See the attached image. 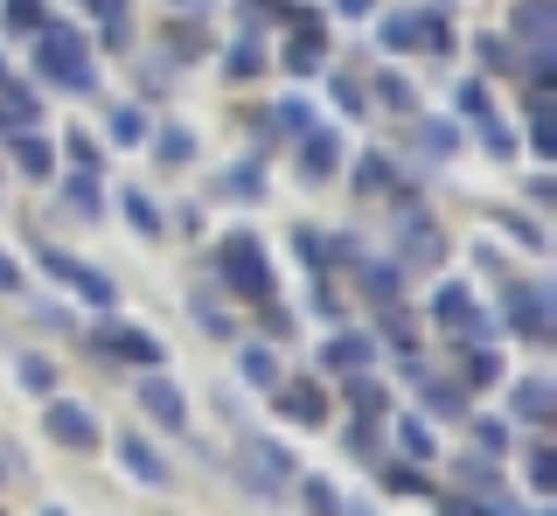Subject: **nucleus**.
Segmentation results:
<instances>
[{
  "mask_svg": "<svg viewBox=\"0 0 557 516\" xmlns=\"http://www.w3.org/2000/svg\"><path fill=\"white\" fill-rule=\"evenodd\" d=\"M335 168H342V140H335L327 126H307V133H300V175H307V182H327Z\"/></svg>",
  "mask_w": 557,
  "mask_h": 516,
  "instance_id": "6",
  "label": "nucleus"
},
{
  "mask_svg": "<svg viewBox=\"0 0 557 516\" xmlns=\"http://www.w3.org/2000/svg\"><path fill=\"white\" fill-rule=\"evenodd\" d=\"M42 36V77L63 84V91H91V63H84V36L77 28H35Z\"/></svg>",
  "mask_w": 557,
  "mask_h": 516,
  "instance_id": "1",
  "label": "nucleus"
},
{
  "mask_svg": "<svg viewBox=\"0 0 557 516\" xmlns=\"http://www.w3.org/2000/svg\"><path fill=\"white\" fill-rule=\"evenodd\" d=\"M98 349L104 356H126V364H161V342L147 329H126V321H104L98 329Z\"/></svg>",
  "mask_w": 557,
  "mask_h": 516,
  "instance_id": "5",
  "label": "nucleus"
},
{
  "mask_svg": "<svg viewBox=\"0 0 557 516\" xmlns=\"http://www.w3.org/2000/svg\"><path fill=\"white\" fill-rule=\"evenodd\" d=\"M397 286H405V280H397V266H370V294H391L397 300Z\"/></svg>",
  "mask_w": 557,
  "mask_h": 516,
  "instance_id": "37",
  "label": "nucleus"
},
{
  "mask_svg": "<svg viewBox=\"0 0 557 516\" xmlns=\"http://www.w3.org/2000/svg\"><path fill=\"white\" fill-rule=\"evenodd\" d=\"M49 516H63V509H49Z\"/></svg>",
  "mask_w": 557,
  "mask_h": 516,
  "instance_id": "46",
  "label": "nucleus"
},
{
  "mask_svg": "<svg viewBox=\"0 0 557 516\" xmlns=\"http://www.w3.org/2000/svg\"><path fill=\"white\" fill-rule=\"evenodd\" d=\"M8 28L35 36V28H42V0H8Z\"/></svg>",
  "mask_w": 557,
  "mask_h": 516,
  "instance_id": "25",
  "label": "nucleus"
},
{
  "mask_svg": "<svg viewBox=\"0 0 557 516\" xmlns=\"http://www.w3.org/2000/svg\"><path fill=\"white\" fill-rule=\"evenodd\" d=\"M182 8H202V0H182Z\"/></svg>",
  "mask_w": 557,
  "mask_h": 516,
  "instance_id": "45",
  "label": "nucleus"
},
{
  "mask_svg": "<svg viewBox=\"0 0 557 516\" xmlns=\"http://www.w3.org/2000/svg\"><path fill=\"white\" fill-rule=\"evenodd\" d=\"M516 411H522V419H550V384H544V377L516 384Z\"/></svg>",
  "mask_w": 557,
  "mask_h": 516,
  "instance_id": "20",
  "label": "nucleus"
},
{
  "mask_svg": "<svg viewBox=\"0 0 557 516\" xmlns=\"http://www.w3.org/2000/svg\"><path fill=\"white\" fill-rule=\"evenodd\" d=\"M119 460H126V475H139L147 489H168V460L153 454L147 440H119Z\"/></svg>",
  "mask_w": 557,
  "mask_h": 516,
  "instance_id": "12",
  "label": "nucleus"
},
{
  "mask_svg": "<svg viewBox=\"0 0 557 516\" xmlns=\"http://www.w3.org/2000/svg\"><path fill=\"white\" fill-rule=\"evenodd\" d=\"M22 384L28 391H57V370H49L42 356H22Z\"/></svg>",
  "mask_w": 557,
  "mask_h": 516,
  "instance_id": "29",
  "label": "nucleus"
},
{
  "mask_svg": "<svg viewBox=\"0 0 557 516\" xmlns=\"http://www.w3.org/2000/svg\"><path fill=\"white\" fill-rule=\"evenodd\" d=\"M460 106H467V119H481V126H487V91H481V84H467Z\"/></svg>",
  "mask_w": 557,
  "mask_h": 516,
  "instance_id": "39",
  "label": "nucleus"
},
{
  "mask_svg": "<svg viewBox=\"0 0 557 516\" xmlns=\"http://www.w3.org/2000/svg\"><path fill=\"white\" fill-rule=\"evenodd\" d=\"M63 196H70V202H77V210H84V217H98V188H91V182H70V188H63Z\"/></svg>",
  "mask_w": 557,
  "mask_h": 516,
  "instance_id": "38",
  "label": "nucleus"
},
{
  "mask_svg": "<svg viewBox=\"0 0 557 516\" xmlns=\"http://www.w3.org/2000/svg\"><path fill=\"white\" fill-rule=\"evenodd\" d=\"M418 42V14H391L383 22V49H411Z\"/></svg>",
  "mask_w": 557,
  "mask_h": 516,
  "instance_id": "24",
  "label": "nucleus"
},
{
  "mask_svg": "<svg viewBox=\"0 0 557 516\" xmlns=\"http://www.w3.org/2000/svg\"><path fill=\"white\" fill-rule=\"evenodd\" d=\"M272 126L286 133V140H300V133L313 126V106H307V98H278V106H272Z\"/></svg>",
  "mask_w": 557,
  "mask_h": 516,
  "instance_id": "17",
  "label": "nucleus"
},
{
  "mask_svg": "<svg viewBox=\"0 0 557 516\" xmlns=\"http://www.w3.org/2000/svg\"><path fill=\"white\" fill-rule=\"evenodd\" d=\"M216 272L237 286V294H251V300H265V294H272V266H265V251H258V237H223Z\"/></svg>",
  "mask_w": 557,
  "mask_h": 516,
  "instance_id": "2",
  "label": "nucleus"
},
{
  "mask_svg": "<svg viewBox=\"0 0 557 516\" xmlns=\"http://www.w3.org/2000/svg\"><path fill=\"white\" fill-rule=\"evenodd\" d=\"M139 405H147L153 419L168 426V433H182V426H188V405H182V391H174L168 377H153V384H139Z\"/></svg>",
  "mask_w": 557,
  "mask_h": 516,
  "instance_id": "10",
  "label": "nucleus"
},
{
  "mask_svg": "<svg viewBox=\"0 0 557 516\" xmlns=\"http://www.w3.org/2000/svg\"><path fill=\"white\" fill-rule=\"evenodd\" d=\"M126 217H133V223H139V231H147V237L161 231V210H153V202L139 196V188H126Z\"/></svg>",
  "mask_w": 557,
  "mask_h": 516,
  "instance_id": "27",
  "label": "nucleus"
},
{
  "mask_svg": "<svg viewBox=\"0 0 557 516\" xmlns=\"http://www.w3.org/2000/svg\"><path fill=\"white\" fill-rule=\"evenodd\" d=\"M425 411H446V419H460V391H453V384H425Z\"/></svg>",
  "mask_w": 557,
  "mask_h": 516,
  "instance_id": "28",
  "label": "nucleus"
},
{
  "mask_svg": "<svg viewBox=\"0 0 557 516\" xmlns=\"http://www.w3.org/2000/svg\"><path fill=\"white\" fill-rule=\"evenodd\" d=\"M278 398V411H286V419H300V426H321L327 419V398L313 384H286V391H272Z\"/></svg>",
  "mask_w": 557,
  "mask_h": 516,
  "instance_id": "14",
  "label": "nucleus"
},
{
  "mask_svg": "<svg viewBox=\"0 0 557 516\" xmlns=\"http://www.w3.org/2000/svg\"><path fill=\"white\" fill-rule=\"evenodd\" d=\"M383 168H391V161H383V153H370V161H362V188H383Z\"/></svg>",
  "mask_w": 557,
  "mask_h": 516,
  "instance_id": "41",
  "label": "nucleus"
},
{
  "mask_svg": "<svg viewBox=\"0 0 557 516\" xmlns=\"http://www.w3.org/2000/svg\"><path fill=\"white\" fill-rule=\"evenodd\" d=\"M237 364H244V377H251V384H265V391H278V356H272V349H244Z\"/></svg>",
  "mask_w": 557,
  "mask_h": 516,
  "instance_id": "22",
  "label": "nucleus"
},
{
  "mask_svg": "<svg viewBox=\"0 0 557 516\" xmlns=\"http://www.w3.org/2000/svg\"><path fill=\"white\" fill-rule=\"evenodd\" d=\"M8 286H22V272H14V258L0 251V294H8Z\"/></svg>",
  "mask_w": 557,
  "mask_h": 516,
  "instance_id": "42",
  "label": "nucleus"
},
{
  "mask_svg": "<svg viewBox=\"0 0 557 516\" xmlns=\"http://www.w3.org/2000/svg\"><path fill=\"white\" fill-rule=\"evenodd\" d=\"M397 446H405V460H432V454H440L432 433H425V419H397Z\"/></svg>",
  "mask_w": 557,
  "mask_h": 516,
  "instance_id": "19",
  "label": "nucleus"
},
{
  "mask_svg": "<svg viewBox=\"0 0 557 516\" xmlns=\"http://www.w3.org/2000/svg\"><path fill=\"white\" fill-rule=\"evenodd\" d=\"M467 377H474V384H495V377H502V364H495V356H467Z\"/></svg>",
  "mask_w": 557,
  "mask_h": 516,
  "instance_id": "36",
  "label": "nucleus"
},
{
  "mask_svg": "<svg viewBox=\"0 0 557 516\" xmlns=\"http://www.w3.org/2000/svg\"><path fill=\"white\" fill-rule=\"evenodd\" d=\"M237 468H244V481H251L258 495H278L293 481V460H286V446H272V440H251L237 454Z\"/></svg>",
  "mask_w": 557,
  "mask_h": 516,
  "instance_id": "3",
  "label": "nucleus"
},
{
  "mask_svg": "<svg viewBox=\"0 0 557 516\" xmlns=\"http://www.w3.org/2000/svg\"><path fill=\"white\" fill-rule=\"evenodd\" d=\"M432 315L446 321V329H460V335H487V321L474 315V300H467V286H440V300H432Z\"/></svg>",
  "mask_w": 557,
  "mask_h": 516,
  "instance_id": "9",
  "label": "nucleus"
},
{
  "mask_svg": "<svg viewBox=\"0 0 557 516\" xmlns=\"http://www.w3.org/2000/svg\"><path fill=\"white\" fill-rule=\"evenodd\" d=\"M370 356H376V342H370V335H342V342H327V349H321V364L356 377V370H370Z\"/></svg>",
  "mask_w": 557,
  "mask_h": 516,
  "instance_id": "15",
  "label": "nucleus"
},
{
  "mask_svg": "<svg viewBox=\"0 0 557 516\" xmlns=\"http://www.w3.org/2000/svg\"><path fill=\"white\" fill-rule=\"evenodd\" d=\"M348 398H356V411H370V419L383 411V391L370 384V377H356V384H348Z\"/></svg>",
  "mask_w": 557,
  "mask_h": 516,
  "instance_id": "32",
  "label": "nucleus"
},
{
  "mask_svg": "<svg viewBox=\"0 0 557 516\" xmlns=\"http://www.w3.org/2000/svg\"><path fill=\"white\" fill-rule=\"evenodd\" d=\"M258 63H265V57H258V42H237V49H231V77H251Z\"/></svg>",
  "mask_w": 557,
  "mask_h": 516,
  "instance_id": "33",
  "label": "nucleus"
},
{
  "mask_svg": "<svg viewBox=\"0 0 557 516\" xmlns=\"http://www.w3.org/2000/svg\"><path fill=\"white\" fill-rule=\"evenodd\" d=\"M530 481H536V489H544V495H550V481H557V460L544 454V446H536V454H530Z\"/></svg>",
  "mask_w": 557,
  "mask_h": 516,
  "instance_id": "34",
  "label": "nucleus"
},
{
  "mask_svg": "<svg viewBox=\"0 0 557 516\" xmlns=\"http://www.w3.org/2000/svg\"><path fill=\"white\" fill-rule=\"evenodd\" d=\"M8 126H14V133L35 126V98H28V91H8Z\"/></svg>",
  "mask_w": 557,
  "mask_h": 516,
  "instance_id": "31",
  "label": "nucleus"
},
{
  "mask_svg": "<svg viewBox=\"0 0 557 516\" xmlns=\"http://www.w3.org/2000/svg\"><path fill=\"white\" fill-rule=\"evenodd\" d=\"M474 454L502 460V454H509V426H502V419H474Z\"/></svg>",
  "mask_w": 557,
  "mask_h": 516,
  "instance_id": "18",
  "label": "nucleus"
},
{
  "mask_svg": "<svg viewBox=\"0 0 557 516\" xmlns=\"http://www.w3.org/2000/svg\"><path fill=\"white\" fill-rule=\"evenodd\" d=\"M321 22H313V14H293V42H286V63L293 71H321Z\"/></svg>",
  "mask_w": 557,
  "mask_h": 516,
  "instance_id": "11",
  "label": "nucleus"
},
{
  "mask_svg": "<svg viewBox=\"0 0 557 516\" xmlns=\"http://www.w3.org/2000/svg\"><path fill=\"white\" fill-rule=\"evenodd\" d=\"M335 8H342V14H370L376 0H335Z\"/></svg>",
  "mask_w": 557,
  "mask_h": 516,
  "instance_id": "43",
  "label": "nucleus"
},
{
  "mask_svg": "<svg viewBox=\"0 0 557 516\" xmlns=\"http://www.w3.org/2000/svg\"><path fill=\"white\" fill-rule=\"evenodd\" d=\"M153 147H161V161H196V133H188V126H168Z\"/></svg>",
  "mask_w": 557,
  "mask_h": 516,
  "instance_id": "23",
  "label": "nucleus"
},
{
  "mask_svg": "<svg viewBox=\"0 0 557 516\" xmlns=\"http://www.w3.org/2000/svg\"><path fill=\"white\" fill-rule=\"evenodd\" d=\"M516 28L536 49H557V8H550V0H522V8H516Z\"/></svg>",
  "mask_w": 557,
  "mask_h": 516,
  "instance_id": "13",
  "label": "nucleus"
},
{
  "mask_svg": "<svg viewBox=\"0 0 557 516\" xmlns=\"http://www.w3.org/2000/svg\"><path fill=\"white\" fill-rule=\"evenodd\" d=\"M418 147H425V153H453L460 133H453V126H418Z\"/></svg>",
  "mask_w": 557,
  "mask_h": 516,
  "instance_id": "30",
  "label": "nucleus"
},
{
  "mask_svg": "<svg viewBox=\"0 0 557 516\" xmlns=\"http://www.w3.org/2000/svg\"><path fill=\"white\" fill-rule=\"evenodd\" d=\"M91 8H98V14H119V8H126V0H91Z\"/></svg>",
  "mask_w": 557,
  "mask_h": 516,
  "instance_id": "44",
  "label": "nucleus"
},
{
  "mask_svg": "<svg viewBox=\"0 0 557 516\" xmlns=\"http://www.w3.org/2000/svg\"><path fill=\"white\" fill-rule=\"evenodd\" d=\"M112 140H119V147H133V140H147V119H139L133 106H126V112H112Z\"/></svg>",
  "mask_w": 557,
  "mask_h": 516,
  "instance_id": "26",
  "label": "nucleus"
},
{
  "mask_svg": "<svg viewBox=\"0 0 557 516\" xmlns=\"http://www.w3.org/2000/svg\"><path fill=\"white\" fill-rule=\"evenodd\" d=\"M42 426H49V440H63V446H98V419H91L84 405H70V398L49 405Z\"/></svg>",
  "mask_w": 557,
  "mask_h": 516,
  "instance_id": "7",
  "label": "nucleus"
},
{
  "mask_svg": "<svg viewBox=\"0 0 557 516\" xmlns=\"http://www.w3.org/2000/svg\"><path fill=\"white\" fill-rule=\"evenodd\" d=\"M307 489V516H342V495H335V481H321V475H307L300 481Z\"/></svg>",
  "mask_w": 557,
  "mask_h": 516,
  "instance_id": "21",
  "label": "nucleus"
},
{
  "mask_svg": "<svg viewBox=\"0 0 557 516\" xmlns=\"http://www.w3.org/2000/svg\"><path fill=\"white\" fill-rule=\"evenodd\" d=\"M376 91H383V106H397V112H411V84H405V77H383V84H376Z\"/></svg>",
  "mask_w": 557,
  "mask_h": 516,
  "instance_id": "35",
  "label": "nucleus"
},
{
  "mask_svg": "<svg viewBox=\"0 0 557 516\" xmlns=\"http://www.w3.org/2000/svg\"><path fill=\"white\" fill-rule=\"evenodd\" d=\"M335 106H342V112H362V91H356L348 77H335Z\"/></svg>",
  "mask_w": 557,
  "mask_h": 516,
  "instance_id": "40",
  "label": "nucleus"
},
{
  "mask_svg": "<svg viewBox=\"0 0 557 516\" xmlns=\"http://www.w3.org/2000/svg\"><path fill=\"white\" fill-rule=\"evenodd\" d=\"M509 321H516V335L550 342V300L536 294V286H509Z\"/></svg>",
  "mask_w": 557,
  "mask_h": 516,
  "instance_id": "8",
  "label": "nucleus"
},
{
  "mask_svg": "<svg viewBox=\"0 0 557 516\" xmlns=\"http://www.w3.org/2000/svg\"><path fill=\"white\" fill-rule=\"evenodd\" d=\"M42 272H49V280H63V286H77L84 300H112V280H104L98 266H77V258L57 251V245H42Z\"/></svg>",
  "mask_w": 557,
  "mask_h": 516,
  "instance_id": "4",
  "label": "nucleus"
},
{
  "mask_svg": "<svg viewBox=\"0 0 557 516\" xmlns=\"http://www.w3.org/2000/svg\"><path fill=\"white\" fill-rule=\"evenodd\" d=\"M14 168H22V175H49L57 153H49V140H35V133H14Z\"/></svg>",
  "mask_w": 557,
  "mask_h": 516,
  "instance_id": "16",
  "label": "nucleus"
}]
</instances>
